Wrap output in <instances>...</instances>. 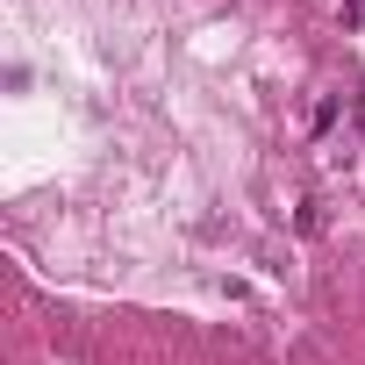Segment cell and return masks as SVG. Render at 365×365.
Listing matches in <instances>:
<instances>
[]
</instances>
